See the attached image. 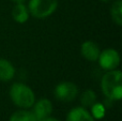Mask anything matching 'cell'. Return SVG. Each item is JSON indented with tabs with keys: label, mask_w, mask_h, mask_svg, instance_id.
Wrapping results in <instances>:
<instances>
[{
	"label": "cell",
	"mask_w": 122,
	"mask_h": 121,
	"mask_svg": "<svg viewBox=\"0 0 122 121\" xmlns=\"http://www.w3.org/2000/svg\"><path fill=\"white\" fill-rule=\"evenodd\" d=\"M104 96L110 101H119L122 98V73L119 70L107 71L101 81Z\"/></svg>",
	"instance_id": "obj_1"
},
{
	"label": "cell",
	"mask_w": 122,
	"mask_h": 121,
	"mask_svg": "<svg viewBox=\"0 0 122 121\" xmlns=\"http://www.w3.org/2000/svg\"><path fill=\"white\" fill-rule=\"evenodd\" d=\"M10 98L16 106L20 108H30L36 103L34 92L30 87L21 83H15L10 89Z\"/></svg>",
	"instance_id": "obj_2"
},
{
	"label": "cell",
	"mask_w": 122,
	"mask_h": 121,
	"mask_svg": "<svg viewBox=\"0 0 122 121\" xmlns=\"http://www.w3.org/2000/svg\"><path fill=\"white\" fill-rule=\"evenodd\" d=\"M58 6V0H30L28 4L29 14L39 19L51 16Z\"/></svg>",
	"instance_id": "obj_3"
},
{
	"label": "cell",
	"mask_w": 122,
	"mask_h": 121,
	"mask_svg": "<svg viewBox=\"0 0 122 121\" xmlns=\"http://www.w3.org/2000/svg\"><path fill=\"white\" fill-rule=\"evenodd\" d=\"M55 96L62 102H71L75 100L78 94V88L74 83L71 81H63L56 86Z\"/></svg>",
	"instance_id": "obj_4"
},
{
	"label": "cell",
	"mask_w": 122,
	"mask_h": 121,
	"mask_svg": "<svg viewBox=\"0 0 122 121\" xmlns=\"http://www.w3.org/2000/svg\"><path fill=\"white\" fill-rule=\"evenodd\" d=\"M100 66L106 71L115 70L120 64V56L119 53L114 48H107L101 51L97 58Z\"/></svg>",
	"instance_id": "obj_5"
},
{
	"label": "cell",
	"mask_w": 122,
	"mask_h": 121,
	"mask_svg": "<svg viewBox=\"0 0 122 121\" xmlns=\"http://www.w3.org/2000/svg\"><path fill=\"white\" fill-rule=\"evenodd\" d=\"M33 113L36 121H41L45 118H48L53 113V104L48 99H41L33 104Z\"/></svg>",
	"instance_id": "obj_6"
},
{
	"label": "cell",
	"mask_w": 122,
	"mask_h": 121,
	"mask_svg": "<svg viewBox=\"0 0 122 121\" xmlns=\"http://www.w3.org/2000/svg\"><path fill=\"white\" fill-rule=\"evenodd\" d=\"M80 53L85 59L89 61H97L101 50L97 43H94L93 41H85L80 47Z\"/></svg>",
	"instance_id": "obj_7"
},
{
	"label": "cell",
	"mask_w": 122,
	"mask_h": 121,
	"mask_svg": "<svg viewBox=\"0 0 122 121\" xmlns=\"http://www.w3.org/2000/svg\"><path fill=\"white\" fill-rule=\"evenodd\" d=\"M66 121H95L93 116L85 107H75L66 116Z\"/></svg>",
	"instance_id": "obj_8"
},
{
	"label": "cell",
	"mask_w": 122,
	"mask_h": 121,
	"mask_svg": "<svg viewBox=\"0 0 122 121\" xmlns=\"http://www.w3.org/2000/svg\"><path fill=\"white\" fill-rule=\"evenodd\" d=\"M15 68L9 60L0 58V81H9L14 77Z\"/></svg>",
	"instance_id": "obj_9"
},
{
	"label": "cell",
	"mask_w": 122,
	"mask_h": 121,
	"mask_svg": "<svg viewBox=\"0 0 122 121\" xmlns=\"http://www.w3.org/2000/svg\"><path fill=\"white\" fill-rule=\"evenodd\" d=\"M12 17L18 24H24L29 19V11L25 3H15L12 10Z\"/></svg>",
	"instance_id": "obj_10"
},
{
	"label": "cell",
	"mask_w": 122,
	"mask_h": 121,
	"mask_svg": "<svg viewBox=\"0 0 122 121\" xmlns=\"http://www.w3.org/2000/svg\"><path fill=\"white\" fill-rule=\"evenodd\" d=\"M110 15L114 20L118 26L122 25V1L121 0H116L112 3L110 8Z\"/></svg>",
	"instance_id": "obj_11"
},
{
	"label": "cell",
	"mask_w": 122,
	"mask_h": 121,
	"mask_svg": "<svg viewBox=\"0 0 122 121\" xmlns=\"http://www.w3.org/2000/svg\"><path fill=\"white\" fill-rule=\"evenodd\" d=\"M9 121H36L33 113L26 109L17 111L10 117Z\"/></svg>",
	"instance_id": "obj_12"
},
{
	"label": "cell",
	"mask_w": 122,
	"mask_h": 121,
	"mask_svg": "<svg viewBox=\"0 0 122 121\" xmlns=\"http://www.w3.org/2000/svg\"><path fill=\"white\" fill-rule=\"evenodd\" d=\"M80 102L84 107H91L97 102V96H95L93 90H86L80 96Z\"/></svg>",
	"instance_id": "obj_13"
},
{
	"label": "cell",
	"mask_w": 122,
	"mask_h": 121,
	"mask_svg": "<svg viewBox=\"0 0 122 121\" xmlns=\"http://www.w3.org/2000/svg\"><path fill=\"white\" fill-rule=\"evenodd\" d=\"M92 108V113H93V118H97V119H100L102 118L104 115H105V107H104L103 104L101 103H97L95 102L94 104L91 106Z\"/></svg>",
	"instance_id": "obj_14"
},
{
	"label": "cell",
	"mask_w": 122,
	"mask_h": 121,
	"mask_svg": "<svg viewBox=\"0 0 122 121\" xmlns=\"http://www.w3.org/2000/svg\"><path fill=\"white\" fill-rule=\"evenodd\" d=\"M41 121H60L58 119H56V118H51V117H48V118H45V119L41 120Z\"/></svg>",
	"instance_id": "obj_15"
},
{
	"label": "cell",
	"mask_w": 122,
	"mask_h": 121,
	"mask_svg": "<svg viewBox=\"0 0 122 121\" xmlns=\"http://www.w3.org/2000/svg\"><path fill=\"white\" fill-rule=\"evenodd\" d=\"M14 3H25V1H27V0H12Z\"/></svg>",
	"instance_id": "obj_16"
},
{
	"label": "cell",
	"mask_w": 122,
	"mask_h": 121,
	"mask_svg": "<svg viewBox=\"0 0 122 121\" xmlns=\"http://www.w3.org/2000/svg\"><path fill=\"white\" fill-rule=\"evenodd\" d=\"M102 2H108V1H110V0H101Z\"/></svg>",
	"instance_id": "obj_17"
}]
</instances>
